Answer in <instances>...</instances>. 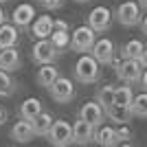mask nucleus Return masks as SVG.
<instances>
[{"label":"nucleus","mask_w":147,"mask_h":147,"mask_svg":"<svg viewBox=\"0 0 147 147\" xmlns=\"http://www.w3.org/2000/svg\"><path fill=\"white\" fill-rule=\"evenodd\" d=\"M101 64H99L92 53H81V57L77 59L73 73H75V79L79 84H97L99 77H101Z\"/></svg>","instance_id":"obj_1"},{"label":"nucleus","mask_w":147,"mask_h":147,"mask_svg":"<svg viewBox=\"0 0 147 147\" xmlns=\"http://www.w3.org/2000/svg\"><path fill=\"white\" fill-rule=\"evenodd\" d=\"M97 42V31L92 29L90 24H81L70 33V49L75 53H90L92 46Z\"/></svg>","instance_id":"obj_2"},{"label":"nucleus","mask_w":147,"mask_h":147,"mask_svg":"<svg viewBox=\"0 0 147 147\" xmlns=\"http://www.w3.org/2000/svg\"><path fill=\"white\" fill-rule=\"evenodd\" d=\"M61 51L57 49L55 44L51 42L49 37H42V40H37L35 44H33V51H31V57H33V61L35 64H55L57 59H59Z\"/></svg>","instance_id":"obj_3"},{"label":"nucleus","mask_w":147,"mask_h":147,"mask_svg":"<svg viewBox=\"0 0 147 147\" xmlns=\"http://www.w3.org/2000/svg\"><path fill=\"white\" fill-rule=\"evenodd\" d=\"M114 18H117L119 24L123 26H138L141 24V5L134 2V0H125L121 5L117 7V11H114Z\"/></svg>","instance_id":"obj_4"},{"label":"nucleus","mask_w":147,"mask_h":147,"mask_svg":"<svg viewBox=\"0 0 147 147\" xmlns=\"http://www.w3.org/2000/svg\"><path fill=\"white\" fill-rule=\"evenodd\" d=\"M46 138H49L51 145L55 147H66V145H73V125L66 121H53V125H51L49 134H46Z\"/></svg>","instance_id":"obj_5"},{"label":"nucleus","mask_w":147,"mask_h":147,"mask_svg":"<svg viewBox=\"0 0 147 147\" xmlns=\"http://www.w3.org/2000/svg\"><path fill=\"white\" fill-rule=\"evenodd\" d=\"M114 70H117V77L125 84H141L145 66L141 64V59H123Z\"/></svg>","instance_id":"obj_6"},{"label":"nucleus","mask_w":147,"mask_h":147,"mask_svg":"<svg viewBox=\"0 0 147 147\" xmlns=\"http://www.w3.org/2000/svg\"><path fill=\"white\" fill-rule=\"evenodd\" d=\"M49 92H51V97H53V101H57V103H70L77 97L75 84L68 77H57L53 81V86L49 88Z\"/></svg>","instance_id":"obj_7"},{"label":"nucleus","mask_w":147,"mask_h":147,"mask_svg":"<svg viewBox=\"0 0 147 147\" xmlns=\"http://www.w3.org/2000/svg\"><path fill=\"white\" fill-rule=\"evenodd\" d=\"M112 22H114V13H112L108 7H94V9L88 13V24L97 31V33L110 31Z\"/></svg>","instance_id":"obj_8"},{"label":"nucleus","mask_w":147,"mask_h":147,"mask_svg":"<svg viewBox=\"0 0 147 147\" xmlns=\"http://www.w3.org/2000/svg\"><path fill=\"white\" fill-rule=\"evenodd\" d=\"M90 53L101 66H108V64H112V59L117 55V46H114V42H112L110 37H99Z\"/></svg>","instance_id":"obj_9"},{"label":"nucleus","mask_w":147,"mask_h":147,"mask_svg":"<svg viewBox=\"0 0 147 147\" xmlns=\"http://www.w3.org/2000/svg\"><path fill=\"white\" fill-rule=\"evenodd\" d=\"M79 119H84V121L92 123L94 127H99V125L105 121V108L99 103V101H88V103L81 105Z\"/></svg>","instance_id":"obj_10"},{"label":"nucleus","mask_w":147,"mask_h":147,"mask_svg":"<svg viewBox=\"0 0 147 147\" xmlns=\"http://www.w3.org/2000/svg\"><path fill=\"white\" fill-rule=\"evenodd\" d=\"M33 20H35V9H33V5H29V2L18 5L11 13V22L18 26V29H29V26L33 24Z\"/></svg>","instance_id":"obj_11"},{"label":"nucleus","mask_w":147,"mask_h":147,"mask_svg":"<svg viewBox=\"0 0 147 147\" xmlns=\"http://www.w3.org/2000/svg\"><path fill=\"white\" fill-rule=\"evenodd\" d=\"M94 141V125L84 119H77L73 125V143L75 145H88Z\"/></svg>","instance_id":"obj_12"},{"label":"nucleus","mask_w":147,"mask_h":147,"mask_svg":"<svg viewBox=\"0 0 147 147\" xmlns=\"http://www.w3.org/2000/svg\"><path fill=\"white\" fill-rule=\"evenodd\" d=\"M20 66H22V55H20V51L16 49V46H7V49L0 51V68H2V70L13 73V70H18Z\"/></svg>","instance_id":"obj_13"},{"label":"nucleus","mask_w":147,"mask_h":147,"mask_svg":"<svg viewBox=\"0 0 147 147\" xmlns=\"http://www.w3.org/2000/svg\"><path fill=\"white\" fill-rule=\"evenodd\" d=\"M9 136H11L16 143H31L33 138H35V132H33L31 121L22 119V121H16V123H13V127H11V132H9Z\"/></svg>","instance_id":"obj_14"},{"label":"nucleus","mask_w":147,"mask_h":147,"mask_svg":"<svg viewBox=\"0 0 147 147\" xmlns=\"http://www.w3.org/2000/svg\"><path fill=\"white\" fill-rule=\"evenodd\" d=\"M92 143H97V145H101V147H114V145H119L117 129L101 123L99 127H94V141H92Z\"/></svg>","instance_id":"obj_15"},{"label":"nucleus","mask_w":147,"mask_h":147,"mask_svg":"<svg viewBox=\"0 0 147 147\" xmlns=\"http://www.w3.org/2000/svg\"><path fill=\"white\" fill-rule=\"evenodd\" d=\"M55 29V20L51 18V16H40V18L33 20V24H31V33L37 37V40H42V37H51Z\"/></svg>","instance_id":"obj_16"},{"label":"nucleus","mask_w":147,"mask_h":147,"mask_svg":"<svg viewBox=\"0 0 147 147\" xmlns=\"http://www.w3.org/2000/svg\"><path fill=\"white\" fill-rule=\"evenodd\" d=\"M105 117L110 119V121H114L119 125V123H129L132 121V108L129 105H119V103H112L110 108H105Z\"/></svg>","instance_id":"obj_17"},{"label":"nucleus","mask_w":147,"mask_h":147,"mask_svg":"<svg viewBox=\"0 0 147 147\" xmlns=\"http://www.w3.org/2000/svg\"><path fill=\"white\" fill-rule=\"evenodd\" d=\"M57 77H59V70H57L55 64H42V68L35 75V81H37V86H42V88H51Z\"/></svg>","instance_id":"obj_18"},{"label":"nucleus","mask_w":147,"mask_h":147,"mask_svg":"<svg viewBox=\"0 0 147 147\" xmlns=\"http://www.w3.org/2000/svg\"><path fill=\"white\" fill-rule=\"evenodd\" d=\"M20 40V31L13 22H5L0 24V46L7 49V46H16Z\"/></svg>","instance_id":"obj_19"},{"label":"nucleus","mask_w":147,"mask_h":147,"mask_svg":"<svg viewBox=\"0 0 147 147\" xmlns=\"http://www.w3.org/2000/svg\"><path fill=\"white\" fill-rule=\"evenodd\" d=\"M40 112H42V101L35 99V97L24 99V101L20 103V108H18L20 119H26V121H31V119L35 117V114H40Z\"/></svg>","instance_id":"obj_20"},{"label":"nucleus","mask_w":147,"mask_h":147,"mask_svg":"<svg viewBox=\"0 0 147 147\" xmlns=\"http://www.w3.org/2000/svg\"><path fill=\"white\" fill-rule=\"evenodd\" d=\"M53 121L55 119L51 117L49 112H40V114H35V117L31 119V125H33V132H35V136H46L49 134L51 125H53Z\"/></svg>","instance_id":"obj_21"},{"label":"nucleus","mask_w":147,"mask_h":147,"mask_svg":"<svg viewBox=\"0 0 147 147\" xmlns=\"http://www.w3.org/2000/svg\"><path fill=\"white\" fill-rule=\"evenodd\" d=\"M143 51H145V44H143L141 40H129V42L123 44L121 57H123V59H138Z\"/></svg>","instance_id":"obj_22"},{"label":"nucleus","mask_w":147,"mask_h":147,"mask_svg":"<svg viewBox=\"0 0 147 147\" xmlns=\"http://www.w3.org/2000/svg\"><path fill=\"white\" fill-rule=\"evenodd\" d=\"M49 40L55 44V46L61 51V53L70 49V33H68L66 29H53V33H51Z\"/></svg>","instance_id":"obj_23"},{"label":"nucleus","mask_w":147,"mask_h":147,"mask_svg":"<svg viewBox=\"0 0 147 147\" xmlns=\"http://www.w3.org/2000/svg\"><path fill=\"white\" fill-rule=\"evenodd\" d=\"M129 108H132V114H134V117L147 119V90H143L141 94H136Z\"/></svg>","instance_id":"obj_24"},{"label":"nucleus","mask_w":147,"mask_h":147,"mask_svg":"<svg viewBox=\"0 0 147 147\" xmlns=\"http://www.w3.org/2000/svg\"><path fill=\"white\" fill-rule=\"evenodd\" d=\"M16 92V79H13L9 70L0 68V97H11Z\"/></svg>","instance_id":"obj_25"},{"label":"nucleus","mask_w":147,"mask_h":147,"mask_svg":"<svg viewBox=\"0 0 147 147\" xmlns=\"http://www.w3.org/2000/svg\"><path fill=\"white\" fill-rule=\"evenodd\" d=\"M114 90H117V86H112V84L101 86L97 90V101L103 105V108H110V105L114 103Z\"/></svg>","instance_id":"obj_26"},{"label":"nucleus","mask_w":147,"mask_h":147,"mask_svg":"<svg viewBox=\"0 0 147 147\" xmlns=\"http://www.w3.org/2000/svg\"><path fill=\"white\" fill-rule=\"evenodd\" d=\"M132 101H134V92H132V88H129V86H119L117 90H114V103H119V105H132Z\"/></svg>","instance_id":"obj_27"},{"label":"nucleus","mask_w":147,"mask_h":147,"mask_svg":"<svg viewBox=\"0 0 147 147\" xmlns=\"http://www.w3.org/2000/svg\"><path fill=\"white\" fill-rule=\"evenodd\" d=\"M117 136H119V143H129V138H134V132H132V127L127 123H119Z\"/></svg>","instance_id":"obj_28"},{"label":"nucleus","mask_w":147,"mask_h":147,"mask_svg":"<svg viewBox=\"0 0 147 147\" xmlns=\"http://www.w3.org/2000/svg\"><path fill=\"white\" fill-rule=\"evenodd\" d=\"M37 2H40L46 11H57V9L64 7V0H37Z\"/></svg>","instance_id":"obj_29"},{"label":"nucleus","mask_w":147,"mask_h":147,"mask_svg":"<svg viewBox=\"0 0 147 147\" xmlns=\"http://www.w3.org/2000/svg\"><path fill=\"white\" fill-rule=\"evenodd\" d=\"M55 29H66L68 31V22L66 20H55Z\"/></svg>","instance_id":"obj_30"},{"label":"nucleus","mask_w":147,"mask_h":147,"mask_svg":"<svg viewBox=\"0 0 147 147\" xmlns=\"http://www.w3.org/2000/svg\"><path fill=\"white\" fill-rule=\"evenodd\" d=\"M141 86H143V90H147V68L143 70V77H141Z\"/></svg>","instance_id":"obj_31"},{"label":"nucleus","mask_w":147,"mask_h":147,"mask_svg":"<svg viewBox=\"0 0 147 147\" xmlns=\"http://www.w3.org/2000/svg\"><path fill=\"white\" fill-rule=\"evenodd\" d=\"M7 117H9V114H7V110H5V108H0V125H5Z\"/></svg>","instance_id":"obj_32"},{"label":"nucleus","mask_w":147,"mask_h":147,"mask_svg":"<svg viewBox=\"0 0 147 147\" xmlns=\"http://www.w3.org/2000/svg\"><path fill=\"white\" fill-rule=\"evenodd\" d=\"M138 59H141V64H143V66L147 68V46H145V51L141 53V57H138Z\"/></svg>","instance_id":"obj_33"},{"label":"nucleus","mask_w":147,"mask_h":147,"mask_svg":"<svg viewBox=\"0 0 147 147\" xmlns=\"http://www.w3.org/2000/svg\"><path fill=\"white\" fill-rule=\"evenodd\" d=\"M5 22H7V11L0 7V24H5Z\"/></svg>","instance_id":"obj_34"},{"label":"nucleus","mask_w":147,"mask_h":147,"mask_svg":"<svg viewBox=\"0 0 147 147\" xmlns=\"http://www.w3.org/2000/svg\"><path fill=\"white\" fill-rule=\"evenodd\" d=\"M141 31H143V33L147 35V16H145V18L141 20Z\"/></svg>","instance_id":"obj_35"},{"label":"nucleus","mask_w":147,"mask_h":147,"mask_svg":"<svg viewBox=\"0 0 147 147\" xmlns=\"http://www.w3.org/2000/svg\"><path fill=\"white\" fill-rule=\"evenodd\" d=\"M138 5H141V9H147V0H141Z\"/></svg>","instance_id":"obj_36"},{"label":"nucleus","mask_w":147,"mask_h":147,"mask_svg":"<svg viewBox=\"0 0 147 147\" xmlns=\"http://www.w3.org/2000/svg\"><path fill=\"white\" fill-rule=\"evenodd\" d=\"M75 2H90V0H75Z\"/></svg>","instance_id":"obj_37"},{"label":"nucleus","mask_w":147,"mask_h":147,"mask_svg":"<svg viewBox=\"0 0 147 147\" xmlns=\"http://www.w3.org/2000/svg\"><path fill=\"white\" fill-rule=\"evenodd\" d=\"M0 2H7V0H0Z\"/></svg>","instance_id":"obj_38"},{"label":"nucleus","mask_w":147,"mask_h":147,"mask_svg":"<svg viewBox=\"0 0 147 147\" xmlns=\"http://www.w3.org/2000/svg\"><path fill=\"white\" fill-rule=\"evenodd\" d=\"M0 51H2V46H0Z\"/></svg>","instance_id":"obj_39"}]
</instances>
